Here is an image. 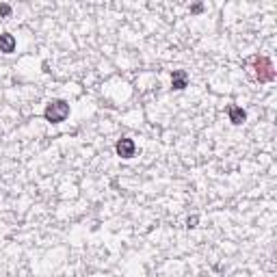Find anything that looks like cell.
I'll return each instance as SVG.
<instances>
[{
    "instance_id": "cell-1",
    "label": "cell",
    "mask_w": 277,
    "mask_h": 277,
    "mask_svg": "<svg viewBox=\"0 0 277 277\" xmlns=\"http://www.w3.org/2000/svg\"><path fill=\"white\" fill-rule=\"evenodd\" d=\"M249 65L253 67V74H255V80L258 83H271L275 78V67L271 63L269 57H251L249 59Z\"/></svg>"
},
{
    "instance_id": "cell-2",
    "label": "cell",
    "mask_w": 277,
    "mask_h": 277,
    "mask_svg": "<svg viewBox=\"0 0 277 277\" xmlns=\"http://www.w3.org/2000/svg\"><path fill=\"white\" fill-rule=\"evenodd\" d=\"M69 115V104L65 100H52L48 102V106L44 110V117L46 121H50V124H61V121H65Z\"/></svg>"
},
{
    "instance_id": "cell-3",
    "label": "cell",
    "mask_w": 277,
    "mask_h": 277,
    "mask_svg": "<svg viewBox=\"0 0 277 277\" xmlns=\"http://www.w3.org/2000/svg\"><path fill=\"white\" fill-rule=\"evenodd\" d=\"M115 152H117V156H121V158H132L135 156V152H137V145H135V141L132 139H119L117 145H115Z\"/></svg>"
},
{
    "instance_id": "cell-4",
    "label": "cell",
    "mask_w": 277,
    "mask_h": 277,
    "mask_svg": "<svg viewBox=\"0 0 277 277\" xmlns=\"http://www.w3.org/2000/svg\"><path fill=\"white\" fill-rule=\"evenodd\" d=\"M189 85V74L184 69H173V74H171V87L176 89V91H182V89H187Z\"/></svg>"
},
{
    "instance_id": "cell-5",
    "label": "cell",
    "mask_w": 277,
    "mask_h": 277,
    "mask_svg": "<svg viewBox=\"0 0 277 277\" xmlns=\"http://www.w3.org/2000/svg\"><path fill=\"white\" fill-rule=\"evenodd\" d=\"M228 115H230V121L234 126H241V124H245V119H247V113H245L241 106H236V104H232L228 108Z\"/></svg>"
},
{
    "instance_id": "cell-6",
    "label": "cell",
    "mask_w": 277,
    "mask_h": 277,
    "mask_svg": "<svg viewBox=\"0 0 277 277\" xmlns=\"http://www.w3.org/2000/svg\"><path fill=\"white\" fill-rule=\"evenodd\" d=\"M13 50H15V37L11 33H3L0 35V52L11 54Z\"/></svg>"
},
{
    "instance_id": "cell-7",
    "label": "cell",
    "mask_w": 277,
    "mask_h": 277,
    "mask_svg": "<svg viewBox=\"0 0 277 277\" xmlns=\"http://www.w3.org/2000/svg\"><path fill=\"white\" fill-rule=\"evenodd\" d=\"M0 15L9 17V15H11V7H9V5H0Z\"/></svg>"
},
{
    "instance_id": "cell-8",
    "label": "cell",
    "mask_w": 277,
    "mask_h": 277,
    "mask_svg": "<svg viewBox=\"0 0 277 277\" xmlns=\"http://www.w3.org/2000/svg\"><path fill=\"white\" fill-rule=\"evenodd\" d=\"M197 221H199V217H189L187 219V228H197Z\"/></svg>"
},
{
    "instance_id": "cell-9",
    "label": "cell",
    "mask_w": 277,
    "mask_h": 277,
    "mask_svg": "<svg viewBox=\"0 0 277 277\" xmlns=\"http://www.w3.org/2000/svg\"><path fill=\"white\" fill-rule=\"evenodd\" d=\"M201 11H204V5H201V3H197V5L191 7V13H201Z\"/></svg>"
}]
</instances>
